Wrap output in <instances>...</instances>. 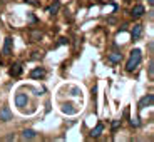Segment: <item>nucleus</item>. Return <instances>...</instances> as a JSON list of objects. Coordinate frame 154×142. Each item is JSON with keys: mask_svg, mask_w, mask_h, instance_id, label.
I'll return each mask as SVG.
<instances>
[{"mask_svg": "<svg viewBox=\"0 0 154 142\" xmlns=\"http://www.w3.org/2000/svg\"><path fill=\"white\" fill-rule=\"evenodd\" d=\"M141 59H143L141 50H139V49H134V50L131 52V55H129V60H127V64H126V70H127V72H132V70H134L136 67L141 64Z\"/></svg>", "mask_w": 154, "mask_h": 142, "instance_id": "1", "label": "nucleus"}, {"mask_svg": "<svg viewBox=\"0 0 154 142\" xmlns=\"http://www.w3.org/2000/svg\"><path fill=\"white\" fill-rule=\"evenodd\" d=\"M154 102V95L152 94H147V95H144L143 99L139 100V109H146V107H151Z\"/></svg>", "mask_w": 154, "mask_h": 142, "instance_id": "2", "label": "nucleus"}, {"mask_svg": "<svg viewBox=\"0 0 154 142\" xmlns=\"http://www.w3.org/2000/svg\"><path fill=\"white\" fill-rule=\"evenodd\" d=\"M27 102H29V99H27V95H25V94H17V95H15L17 107H25V105H27Z\"/></svg>", "mask_w": 154, "mask_h": 142, "instance_id": "3", "label": "nucleus"}, {"mask_svg": "<svg viewBox=\"0 0 154 142\" xmlns=\"http://www.w3.org/2000/svg\"><path fill=\"white\" fill-rule=\"evenodd\" d=\"M131 35H132V38H134V40H137V38L143 35V25H141V23H136L134 29H132V34Z\"/></svg>", "mask_w": 154, "mask_h": 142, "instance_id": "4", "label": "nucleus"}, {"mask_svg": "<svg viewBox=\"0 0 154 142\" xmlns=\"http://www.w3.org/2000/svg\"><path fill=\"white\" fill-rule=\"evenodd\" d=\"M12 119V112L8 107H4L2 109V112H0V120H4V122H7V120Z\"/></svg>", "mask_w": 154, "mask_h": 142, "instance_id": "5", "label": "nucleus"}, {"mask_svg": "<svg viewBox=\"0 0 154 142\" xmlns=\"http://www.w3.org/2000/svg\"><path fill=\"white\" fill-rule=\"evenodd\" d=\"M44 75H45V70L40 69V67H37V69H34V70L30 72V77H32V79H42Z\"/></svg>", "mask_w": 154, "mask_h": 142, "instance_id": "6", "label": "nucleus"}, {"mask_svg": "<svg viewBox=\"0 0 154 142\" xmlns=\"http://www.w3.org/2000/svg\"><path fill=\"white\" fill-rule=\"evenodd\" d=\"M102 132H104V125H102V124H97L92 131H91V137H99Z\"/></svg>", "mask_w": 154, "mask_h": 142, "instance_id": "7", "label": "nucleus"}, {"mask_svg": "<svg viewBox=\"0 0 154 142\" xmlns=\"http://www.w3.org/2000/svg\"><path fill=\"white\" fill-rule=\"evenodd\" d=\"M107 59L112 62V64H117V62H121V59H122V54H119V52H112V54L107 55Z\"/></svg>", "mask_w": 154, "mask_h": 142, "instance_id": "8", "label": "nucleus"}, {"mask_svg": "<svg viewBox=\"0 0 154 142\" xmlns=\"http://www.w3.org/2000/svg\"><path fill=\"white\" fill-rule=\"evenodd\" d=\"M20 74H22V65H20V64L12 65V69H10V75L12 77H19Z\"/></svg>", "mask_w": 154, "mask_h": 142, "instance_id": "9", "label": "nucleus"}, {"mask_svg": "<svg viewBox=\"0 0 154 142\" xmlns=\"http://www.w3.org/2000/svg\"><path fill=\"white\" fill-rule=\"evenodd\" d=\"M10 50H12V38H10V37H7V38H5L4 50H2V52H4L5 55H8V54H10Z\"/></svg>", "mask_w": 154, "mask_h": 142, "instance_id": "10", "label": "nucleus"}, {"mask_svg": "<svg viewBox=\"0 0 154 142\" xmlns=\"http://www.w3.org/2000/svg\"><path fill=\"white\" fill-rule=\"evenodd\" d=\"M144 7L143 5H136L134 8H132V17H141V15H144Z\"/></svg>", "mask_w": 154, "mask_h": 142, "instance_id": "11", "label": "nucleus"}, {"mask_svg": "<svg viewBox=\"0 0 154 142\" xmlns=\"http://www.w3.org/2000/svg\"><path fill=\"white\" fill-rule=\"evenodd\" d=\"M35 131H30V129H27V131L22 132V139H25V140H30V139H35Z\"/></svg>", "mask_w": 154, "mask_h": 142, "instance_id": "12", "label": "nucleus"}, {"mask_svg": "<svg viewBox=\"0 0 154 142\" xmlns=\"http://www.w3.org/2000/svg\"><path fill=\"white\" fill-rule=\"evenodd\" d=\"M59 8H60V4H59V2H54V5H50V8H49V14L54 15V14L59 12Z\"/></svg>", "mask_w": 154, "mask_h": 142, "instance_id": "13", "label": "nucleus"}, {"mask_svg": "<svg viewBox=\"0 0 154 142\" xmlns=\"http://www.w3.org/2000/svg\"><path fill=\"white\" fill-rule=\"evenodd\" d=\"M119 127H121V120H114L112 122V131H117Z\"/></svg>", "mask_w": 154, "mask_h": 142, "instance_id": "14", "label": "nucleus"}, {"mask_svg": "<svg viewBox=\"0 0 154 142\" xmlns=\"http://www.w3.org/2000/svg\"><path fill=\"white\" fill-rule=\"evenodd\" d=\"M131 125L132 127H137L139 125V119H131Z\"/></svg>", "mask_w": 154, "mask_h": 142, "instance_id": "15", "label": "nucleus"}, {"mask_svg": "<svg viewBox=\"0 0 154 142\" xmlns=\"http://www.w3.org/2000/svg\"><path fill=\"white\" fill-rule=\"evenodd\" d=\"M149 77H151V79H152V77H154V70H152V62H151V64H149Z\"/></svg>", "mask_w": 154, "mask_h": 142, "instance_id": "16", "label": "nucleus"}, {"mask_svg": "<svg viewBox=\"0 0 154 142\" xmlns=\"http://www.w3.org/2000/svg\"><path fill=\"white\" fill-rule=\"evenodd\" d=\"M25 2H29V4H32V5H37L38 4V0H25Z\"/></svg>", "mask_w": 154, "mask_h": 142, "instance_id": "17", "label": "nucleus"}, {"mask_svg": "<svg viewBox=\"0 0 154 142\" xmlns=\"http://www.w3.org/2000/svg\"><path fill=\"white\" fill-rule=\"evenodd\" d=\"M149 4H151V5H152V4H154V0H149Z\"/></svg>", "mask_w": 154, "mask_h": 142, "instance_id": "18", "label": "nucleus"}]
</instances>
